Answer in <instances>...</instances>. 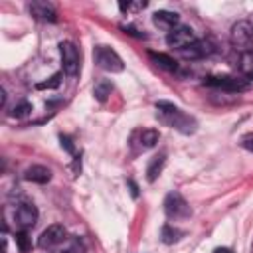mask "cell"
<instances>
[{"label":"cell","mask_w":253,"mask_h":253,"mask_svg":"<svg viewBox=\"0 0 253 253\" xmlns=\"http://www.w3.org/2000/svg\"><path fill=\"white\" fill-rule=\"evenodd\" d=\"M152 22H154L158 28L170 32V30H174L176 26H180V24H178V22H180V16H178L176 12H170V10H158V12H154Z\"/></svg>","instance_id":"7c38bea8"},{"label":"cell","mask_w":253,"mask_h":253,"mask_svg":"<svg viewBox=\"0 0 253 253\" xmlns=\"http://www.w3.org/2000/svg\"><path fill=\"white\" fill-rule=\"evenodd\" d=\"M2 253H8V239L2 237Z\"/></svg>","instance_id":"f546056e"},{"label":"cell","mask_w":253,"mask_h":253,"mask_svg":"<svg viewBox=\"0 0 253 253\" xmlns=\"http://www.w3.org/2000/svg\"><path fill=\"white\" fill-rule=\"evenodd\" d=\"M59 53H61V65H63V71L69 75V77H75L79 73V49L75 47V43L71 42H61L59 43Z\"/></svg>","instance_id":"8992f818"},{"label":"cell","mask_w":253,"mask_h":253,"mask_svg":"<svg viewBox=\"0 0 253 253\" xmlns=\"http://www.w3.org/2000/svg\"><path fill=\"white\" fill-rule=\"evenodd\" d=\"M204 83L210 87L221 89L225 93H243L251 87L245 77H235V75H210V77H206Z\"/></svg>","instance_id":"3957f363"},{"label":"cell","mask_w":253,"mask_h":253,"mask_svg":"<svg viewBox=\"0 0 253 253\" xmlns=\"http://www.w3.org/2000/svg\"><path fill=\"white\" fill-rule=\"evenodd\" d=\"M148 57H150L158 67H162V69H166V71H176V69H178L176 59H174V57H170V55H166V53L150 51V53H148Z\"/></svg>","instance_id":"2e32d148"},{"label":"cell","mask_w":253,"mask_h":253,"mask_svg":"<svg viewBox=\"0 0 253 253\" xmlns=\"http://www.w3.org/2000/svg\"><path fill=\"white\" fill-rule=\"evenodd\" d=\"M213 253H233V251H231L229 247H215Z\"/></svg>","instance_id":"83f0119b"},{"label":"cell","mask_w":253,"mask_h":253,"mask_svg":"<svg viewBox=\"0 0 253 253\" xmlns=\"http://www.w3.org/2000/svg\"><path fill=\"white\" fill-rule=\"evenodd\" d=\"M194 42H196V36H194V32H192L190 26H176L174 30H170L166 34V43L170 47L180 49V51L186 49V47H190Z\"/></svg>","instance_id":"52a82bcc"},{"label":"cell","mask_w":253,"mask_h":253,"mask_svg":"<svg viewBox=\"0 0 253 253\" xmlns=\"http://www.w3.org/2000/svg\"><path fill=\"white\" fill-rule=\"evenodd\" d=\"M93 59H95V63H97L101 69L111 71V73H119V71L125 69V63H123L121 55H119L115 49H111L109 45H95V49H93Z\"/></svg>","instance_id":"7a4b0ae2"},{"label":"cell","mask_w":253,"mask_h":253,"mask_svg":"<svg viewBox=\"0 0 253 253\" xmlns=\"http://www.w3.org/2000/svg\"><path fill=\"white\" fill-rule=\"evenodd\" d=\"M126 184H128V188H130V194H132V198H138V186H136L132 180H126Z\"/></svg>","instance_id":"4316f807"},{"label":"cell","mask_w":253,"mask_h":253,"mask_svg":"<svg viewBox=\"0 0 253 253\" xmlns=\"http://www.w3.org/2000/svg\"><path fill=\"white\" fill-rule=\"evenodd\" d=\"M16 221H18V225L24 227V229L34 227L36 221H38V208H36L34 204H30V202L20 204L18 210H16Z\"/></svg>","instance_id":"8fae6325"},{"label":"cell","mask_w":253,"mask_h":253,"mask_svg":"<svg viewBox=\"0 0 253 253\" xmlns=\"http://www.w3.org/2000/svg\"><path fill=\"white\" fill-rule=\"evenodd\" d=\"M134 136H136V142H138L140 150H148V148L156 146V142H158V138H160V134H158L156 128H142V130H136Z\"/></svg>","instance_id":"5bb4252c"},{"label":"cell","mask_w":253,"mask_h":253,"mask_svg":"<svg viewBox=\"0 0 253 253\" xmlns=\"http://www.w3.org/2000/svg\"><path fill=\"white\" fill-rule=\"evenodd\" d=\"M28 10L34 18L38 20H43V22H57V12L55 8L49 4V2H43V0H34L28 4Z\"/></svg>","instance_id":"30bf717a"},{"label":"cell","mask_w":253,"mask_h":253,"mask_svg":"<svg viewBox=\"0 0 253 253\" xmlns=\"http://www.w3.org/2000/svg\"><path fill=\"white\" fill-rule=\"evenodd\" d=\"M239 69L245 73V79L253 73V51H241L239 55Z\"/></svg>","instance_id":"d6986e66"},{"label":"cell","mask_w":253,"mask_h":253,"mask_svg":"<svg viewBox=\"0 0 253 253\" xmlns=\"http://www.w3.org/2000/svg\"><path fill=\"white\" fill-rule=\"evenodd\" d=\"M79 172H81V154L73 156V176H79Z\"/></svg>","instance_id":"484cf974"},{"label":"cell","mask_w":253,"mask_h":253,"mask_svg":"<svg viewBox=\"0 0 253 253\" xmlns=\"http://www.w3.org/2000/svg\"><path fill=\"white\" fill-rule=\"evenodd\" d=\"M65 239H67L65 227H63L61 223H53V225L45 227V229L40 233V237H38V247H42V249H51V247L63 243Z\"/></svg>","instance_id":"ba28073f"},{"label":"cell","mask_w":253,"mask_h":253,"mask_svg":"<svg viewBox=\"0 0 253 253\" xmlns=\"http://www.w3.org/2000/svg\"><path fill=\"white\" fill-rule=\"evenodd\" d=\"M83 251H85L83 243H81L79 239H73V241H71V245H69V247H67L63 253H83Z\"/></svg>","instance_id":"d4e9b609"},{"label":"cell","mask_w":253,"mask_h":253,"mask_svg":"<svg viewBox=\"0 0 253 253\" xmlns=\"http://www.w3.org/2000/svg\"><path fill=\"white\" fill-rule=\"evenodd\" d=\"M16 245H18V249L22 253H28L32 249V239H30V235H28L26 229H22V231L16 233Z\"/></svg>","instance_id":"ffe728a7"},{"label":"cell","mask_w":253,"mask_h":253,"mask_svg":"<svg viewBox=\"0 0 253 253\" xmlns=\"http://www.w3.org/2000/svg\"><path fill=\"white\" fill-rule=\"evenodd\" d=\"M156 117L162 123H166L168 126H172V128H176V130H180L184 134L196 132V126H198L194 117L186 115L180 107H176V105H172L168 101H158L156 103Z\"/></svg>","instance_id":"6da1fadb"},{"label":"cell","mask_w":253,"mask_h":253,"mask_svg":"<svg viewBox=\"0 0 253 253\" xmlns=\"http://www.w3.org/2000/svg\"><path fill=\"white\" fill-rule=\"evenodd\" d=\"M111 91H113V83H111V81H107V79L97 81V83H95V87H93V95H95V99H97V101H101V103H105V101L109 99Z\"/></svg>","instance_id":"e0dca14e"},{"label":"cell","mask_w":253,"mask_h":253,"mask_svg":"<svg viewBox=\"0 0 253 253\" xmlns=\"http://www.w3.org/2000/svg\"><path fill=\"white\" fill-rule=\"evenodd\" d=\"M59 83H61V73H53L47 81H42V83H38L36 85V89H57L59 87Z\"/></svg>","instance_id":"44dd1931"},{"label":"cell","mask_w":253,"mask_h":253,"mask_svg":"<svg viewBox=\"0 0 253 253\" xmlns=\"http://www.w3.org/2000/svg\"><path fill=\"white\" fill-rule=\"evenodd\" d=\"M213 51H215V43H211L210 40H196L190 47L182 49L180 53L184 59H200V57H206Z\"/></svg>","instance_id":"9c48e42d"},{"label":"cell","mask_w":253,"mask_h":253,"mask_svg":"<svg viewBox=\"0 0 253 253\" xmlns=\"http://www.w3.org/2000/svg\"><path fill=\"white\" fill-rule=\"evenodd\" d=\"M251 253H253V245H251Z\"/></svg>","instance_id":"4dcf8cb0"},{"label":"cell","mask_w":253,"mask_h":253,"mask_svg":"<svg viewBox=\"0 0 253 253\" xmlns=\"http://www.w3.org/2000/svg\"><path fill=\"white\" fill-rule=\"evenodd\" d=\"M59 140H61V148H65L69 154H75V146H73V142H71V138H69V136L59 134Z\"/></svg>","instance_id":"cb8c5ba5"},{"label":"cell","mask_w":253,"mask_h":253,"mask_svg":"<svg viewBox=\"0 0 253 253\" xmlns=\"http://www.w3.org/2000/svg\"><path fill=\"white\" fill-rule=\"evenodd\" d=\"M184 233L180 231V229H176V227H172V225H164L162 227V231H160V239L164 241V243H176L180 237H182Z\"/></svg>","instance_id":"ac0fdd59"},{"label":"cell","mask_w":253,"mask_h":253,"mask_svg":"<svg viewBox=\"0 0 253 253\" xmlns=\"http://www.w3.org/2000/svg\"><path fill=\"white\" fill-rule=\"evenodd\" d=\"M229 40H231V45L235 49H243L247 51V47L251 45L253 42V24L247 22V20H239L231 26V32H229Z\"/></svg>","instance_id":"277c9868"},{"label":"cell","mask_w":253,"mask_h":253,"mask_svg":"<svg viewBox=\"0 0 253 253\" xmlns=\"http://www.w3.org/2000/svg\"><path fill=\"white\" fill-rule=\"evenodd\" d=\"M0 105H2V107L6 105V91H4V89H0Z\"/></svg>","instance_id":"f1b7e54d"},{"label":"cell","mask_w":253,"mask_h":253,"mask_svg":"<svg viewBox=\"0 0 253 253\" xmlns=\"http://www.w3.org/2000/svg\"><path fill=\"white\" fill-rule=\"evenodd\" d=\"M24 178L28 182H34V184H47L51 180V170L47 166H42V164H34L30 168H26L24 172Z\"/></svg>","instance_id":"4fadbf2b"},{"label":"cell","mask_w":253,"mask_h":253,"mask_svg":"<svg viewBox=\"0 0 253 253\" xmlns=\"http://www.w3.org/2000/svg\"><path fill=\"white\" fill-rule=\"evenodd\" d=\"M30 111H32V105H30L28 101H22V103H18V105L12 109V115L18 117V119H22V117H26Z\"/></svg>","instance_id":"7402d4cb"},{"label":"cell","mask_w":253,"mask_h":253,"mask_svg":"<svg viewBox=\"0 0 253 253\" xmlns=\"http://www.w3.org/2000/svg\"><path fill=\"white\" fill-rule=\"evenodd\" d=\"M239 144H241L245 150L253 152V132H247V134H243V136L239 138Z\"/></svg>","instance_id":"603a6c76"},{"label":"cell","mask_w":253,"mask_h":253,"mask_svg":"<svg viewBox=\"0 0 253 253\" xmlns=\"http://www.w3.org/2000/svg\"><path fill=\"white\" fill-rule=\"evenodd\" d=\"M164 211L170 219H186L190 217L192 210L188 206V202L182 198V194L178 192H170L166 198H164Z\"/></svg>","instance_id":"5b68a950"},{"label":"cell","mask_w":253,"mask_h":253,"mask_svg":"<svg viewBox=\"0 0 253 253\" xmlns=\"http://www.w3.org/2000/svg\"><path fill=\"white\" fill-rule=\"evenodd\" d=\"M164 164H166V154H164V152L152 156V160H150L148 166H146V180H148V182H154V180L160 176Z\"/></svg>","instance_id":"9a60e30c"}]
</instances>
